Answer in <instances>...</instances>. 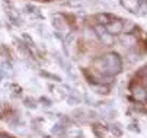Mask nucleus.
Returning a JSON list of instances; mask_svg holds the SVG:
<instances>
[{
  "mask_svg": "<svg viewBox=\"0 0 147 138\" xmlns=\"http://www.w3.org/2000/svg\"><path fill=\"white\" fill-rule=\"evenodd\" d=\"M12 71H13V67H12L10 63H3L2 64V73H3V76L5 74H12Z\"/></svg>",
  "mask_w": 147,
  "mask_h": 138,
  "instance_id": "f3484780",
  "label": "nucleus"
},
{
  "mask_svg": "<svg viewBox=\"0 0 147 138\" xmlns=\"http://www.w3.org/2000/svg\"><path fill=\"white\" fill-rule=\"evenodd\" d=\"M100 41H102V45H105V47H109V45H112L114 44V36L111 35V33H105V35H102L100 36Z\"/></svg>",
  "mask_w": 147,
  "mask_h": 138,
  "instance_id": "9d476101",
  "label": "nucleus"
},
{
  "mask_svg": "<svg viewBox=\"0 0 147 138\" xmlns=\"http://www.w3.org/2000/svg\"><path fill=\"white\" fill-rule=\"evenodd\" d=\"M121 5L127 9L128 12L137 15L138 13V7L141 5V0H121Z\"/></svg>",
  "mask_w": 147,
  "mask_h": 138,
  "instance_id": "f03ea898",
  "label": "nucleus"
},
{
  "mask_svg": "<svg viewBox=\"0 0 147 138\" xmlns=\"http://www.w3.org/2000/svg\"><path fill=\"white\" fill-rule=\"evenodd\" d=\"M96 19H98L100 23H108V22H109V16H108V15H98Z\"/></svg>",
  "mask_w": 147,
  "mask_h": 138,
  "instance_id": "5701e85b",
  "label": "nucleus"
},
{
  "mask_svg": "<svg viewBox=\"0 0 147 138\" xmlns=\"http://www.w3.org/2000/svg\"><path fill=\"white\" fill-rule=\"evenodd\" d=\"M53 26H54L55 31H58V32H64V31L69 29L66 21H64L61 16H53Z\"/></svg>",
  "mask_w": 147,
  "mask_h": 138,
  "instance_id": "7ed1b4c3",
  "label": "nucleus"
},
{
  "mask_svg": "<svg viewBox=\"0 0 147 138\" xmlns=\"http://www.w3.org/2000/svg\"><path fill=\"white\" fill-rule=\"evenodd\" d=\"M95 32L98 33V36H102V35L107 33V28H105L103 25H96L95 26Z\"/></svg>",
  "mask_w": 147,
  "mask_h": 138,
  "instance_id": "aec40b11",
  "label": "nucleus"
},
{
  "mask_svg": "<svg viewBox=\"0 0 147 138\" xmlns=\"http://www.w3.org/2000/svg\"><path fill=\"white\" fill-rule=\"evenodd\" d=\"M138 16H144V15H147V0H141V5H140V7H138V13H137Z\"/></svg>",
  "mask_w": 147,
  "mask_h": 138,
  "instance_id": "dca6fc26",
  "label": "nucleus"
},
{
  "mask_svg": "<svg viewBox=\"0 0 147 138\" xmlns=\"http://www.w3.org/2000/svg\"><path fill=\"white\" fill-rule=\"evenodd\" d=\"M25 9H26V12H28V13H32V15H36V16H39V15H38V9H36L35 6L26 5V6H25Z\"/></svg>",
  "mask_w": 147,
  "mask_h": 138,
  "instance_id": "b1692460",
  "label": "nucleus"
},
{
  "mask_svg": "<svg viewBox=\"0 0 147 138\" xmlns=\"http://www.w3.org/2000/svg\"><path fill=\"white\" fill-rule=\"evenodd\" d=\"M64 131H66V127L61 125V124H55L54 128L51 129V132L55 134V135H63V134H64Z\"/></svg>",
  "mask_w": 147,
  "mask_h": 138,
  "instance_id": "4468645a",
  "label": "nucleus"
},
{
  "mask_svg": "<svg viewBox=\"0 0 147 138\" xmlns=\"http://www.w3.org/2000/svg\"><path fill=\"white\" fill-rule=\"evenodd\" d=\"M41 76H42V77H48V78H51V80H55V82H61V78H60L58 76H54V74L47 73V71H41Z\"/></svg>",
  "mask_w": 147,
  "mask_h": 138,
  "instance_id": "6ab92c4d",
  "label": "nucleus"
},
{
  "mask_svg": "<svg viewBox=\"0 0 147 138\" xmlns=\"http://www.w3.org/2000/svg\"><path fill=\"white\" fill-rule=\"evenodd\" d=\"M54 58H55V61L58 63V66L63 68V70H64L66 73H70L71 71V67H70V63L66 60V58L64 57H63L60 52H54Z\"/></svg>",
  "mask_w": 147,
  "mask_h": 138,
  "instance_id": "20e7f679",
  "label": "nucleus"
},
{
  "mask_svg": "<svg viewBox=\"0 0 147 138\" xmlns=\"http://www.w3.org/2000/svg\"><path fill=\"white\" fill-rule=\"evenodd\" d=\"M133 96L138 102H144L147 99V92H146V89L143 86H134L133 87Z\"/></svg>",
  "mask_w": 147,
  "mask_h": 138,
  "instance_id": "39448f33",
  "label": "nucleus"
},
{
  "mask_svg": "<svg viewBox=\"0 0 147 138\" xmlns=\"http://www.w3.org/2000/svg\"><path fill=\"white\" fill-rule=\"evenodd\" d=\"M0 138H10V137H6V135H2V137H0Z\"/></svg>",
  "mask_w": 147,
  "mask_h": 138,
  "instance_id": "c756f323",
  "label": "nucleus"
},
{
  "mask_svg": "<svg viewBox=\"0 0 147 138\" xmlns=\"http://www.w3.org/2000/svg\"><path fill=\"white\" fill-rule=\"evenodd\" d=\"M39 102L42 103V105H45V106H51V100H50V99H47V97H41Z\"/></svg>",
  "mask_w": 147,
  "mask_h": 138,
  "instance_id": "bb28decb",
  "label": "nucleus"
},
{
  "mask_svg": "<svg viewBox=\"0 0 147 138\" xmlns=\"http://www.w3.org/2000/svg\"><path fill=\"white\" fill-rule=\"evenodd\" d=\"M36 31L39 32V35L42 36V38H51V35L48 33V31H47L44 26H38V28H36Z\"/></svg>",
  "mask_w": 147,
  "mask_h": 138,
  "instance_id": "412c9836",
  "label": "nucleus"
},
{
  "mask_svg": "<svg viewBox=\"0 0 147 138\" xmlns=\"http://www.w3.org/2000/svg\"><path fill=\"white\" fill-rule=\"evenodd\" d=\"M128 129H130V131H134V132H140V128H138L137 125H130Z\"/></svg>",
  "mask_w": 147,
  "mask_h": 138,
  "instance_id": "cd10ccee",
  "label": "nucleus"
},
{
  "mask_svg": "<svg viewBox=\"0 0 147 138\" xmlns=\"http://www.w3.org/2000/svg\"><path fill=\"white\" fill-rule=\"evenodd\" d=\"M2 77H3V73H2V70H0V80H2Z\"/></svg>",
  "mask_w": 147,
  "mask_h": 138,
  "instance_id": "c85d7f7f",
  "label": "nucleus"
},
{
  "mask_svg": "<svg viewBox=\"0 0 147 138\" xmlns=\"http://www.w3.org/2000/svg\"><path fill=\"white\" fill-rule=\"evenodd\" d=\"M66 99H67V103L69 105H79L80 103V97L76 96V94H67Z\"/></svg>",
  "mask_w": 147,
  "mask_h": 138,
  "instance_id": "2eb2a0df",
  "label": "nucleus"
},
{
  "mask_svg": "<svg viewBox=\"0 0 147 138\" xmlns=\"http://www.w3.org/2000/svg\"><path fill=\"white\" fill-rule=\"evenodd\" d=\"M93 64H95V68L105 76H115L121 71V67H122L121 58L115 52H109L103 57H98L93 61Z\"/></svg>",
  "mask_w": 147,
  "mask_h": 138,
  "instance_id": "f257e3e1",
  "label": "nucleus"
},
{
  "mask_svg": "<svg viewBox=\"0 0 147 138\" xmlns=\"http://www.w3.org/2000/svg\"><path fill=\"white\" fill-rule=\"evenodd\" d=\"M122 42L127 45V47H130V45H136L137 39H136L131 33H125V36H122Z\"/></svg>",
  "mask_w": 147,
  "mask_h": 138,
  "instance_id": "9b49d317",
  "label": "nucleus"
},
{
  "mask_svg": "<svg viewBox=\"0 0 147 138\" xmlns=\"http://www.w3.org/2000/svg\"><path fill=\"white\" fill-rule=\"evenodd\" d=\"M24 39L28 42V47H34V45H35V44H34V39H32L28 33H24Z\"/></svg>",
  "mask_w": 147,
  "mask_h": 138,
  "instance_id": "393cba45",
  "label": "nucleus"
},
{
  "mask_svg": "<svg viewBox=\"0 0 147 138\" xmlns=\"http://www.w3.org/2000/svg\"><path fill=\"white\" fill-rule=\"evenodd\" d=\"M144 83H146V86H147V76H146V80H144Z\"/></svg>",
  "mask_w": 147,
  "mask_h": 138,
  "instance_id": "7c9ffc66",
  "label": "nucleus"
},
{
  "mask_svg": "<svg viewBox=\"0 0 147 138\" xmlns=\"http://www.w3.org/2000/svg\"><path fill=\"white\" fill-rule=\"evenodd\" d=\"M83 113H85V111H82V109H79V111H74V112H73L74 118H77V119H80V121H82V118L85 116Z\"/></svg>",
  "mask_w": 147,
  "mask_h": 138,
  "instance_id": "a878e982",
  "label": "nucleus"
},
{
  "mask_svg": "<svg viewBox=\"0 0 147 138\" xmlns=\"http://www.w3.org/2000/svg\"><path fill=\"white\" fill-rule=\"evenodd\" d=\"M16 47H18V51L19 52H22L26 58H31V51L28 50V45L25 44V42H19V41H16Z\"/></svg>",
  "mask_w": 147,
  "mask_h": 138,
  "instance_id": "6e6552de",
  "label": "nucleus"
},
{
  "mask_svg": "<svg viewBox=\"0 0 147 138\" xmlns=\"http://www.w3.org/2000/svg\"><path fill=\"white\" fill-rule=\"evenodd\" d=\"M109 131H111V134H112L114 137H117V138L122 137V128H121L119 124H111V125H109Z\"/></svg>",
  "mask_w": 147,
  "mask_h": 138,
  "instance_id": "1a4fd4ad",
  "label": "nucleus"
},
{
  "mask_svg": "<svg viewBox=\"0 0 147 138\" xmlns=\"http://www.w3.org/2000/svg\"><path fill=\"white\" fill-rule=\"evenodd\" d=\"M93 87V90L98 93V94H108V92H109V89L107 87V86H100V84H93L92 86Z\"/></svg>",
  "mask_w": 147,
  "mask_h": 138,
  "instance_id": "ddd939ff",
  "label": "nucleus"
},
{
  "mask_svg": "<svg viewBox=\"0 0 147 138\" xmlns=\"http://www.w3.org/2000/svg\"><path fill=\"white\" fill-rule=\"evenodd\" d=\"M24 102H25V106H28V108H32V109H35V108H36L35 100H34V99H31V97H26V99H25Z\"/></svg>",
  "mask_w": 147,
  "mask_h": 138,
  "instance_id": "4be33fe9",
  "label": "nucleus"
},
{
  "mask_svg": "<svg viewBox=\"0 0 147 138\" xmlns=\"http://www.w3.org/2000/svg\"><path fill=\"white\" fill-rule=\"evenodd\" d=\"M134 29H136V25L131 21H125V23H122V31L125 33H131Z\"/></svg>",
  "mask_w": 147,
  "mask_h": 138,
  "instance_id": "f8f14e48",
  "label": "nucleus"
},
{
  "mask_svg": "<svg viewBox=\"0 0 147 138\" xmlns=\"http://www.w3.org/2000/svg\"><path fill=\"white\" fill-rule=\"evenodd\" d=\"M7 17H9V21H10L15 26H20V25H22V19L18 16V13H16L13 9L7 10Z\"/></svg>",
  "mask_w": 147,
  "mask_h": 138,
  "instance_id": "0eeeda50",
  "label": "nucleus"
},
{
  "mask_svg": "<svg viewBox=\"0 0 147 138\" xmlns=\"http://www.w3.org/2000/svg\"><path fill=\"white\" fill-rule=\"evenodd\" d=\"M98 82H99L100 84H102V83H103V84H109V83H112V82H114V77H112V76H107V77H99V78H98Z\"/></svg>",
  "mask_w": 147,
  "mask_h": 138,
  "instance_id": "a211bd4d",
  "label": "nucleus"
},
{
  "mask_svg": "<svg viewBox=\"0 0 147 138\" xmlns=\"http://www.w3.org/2000/svg\"><path fill=\"white\" fill-rule=\"evenodd\" d=\"M107 32H109L111 35H117V33H121L122 32V22L117 21V22H111L108 26H107Z\"/></svg>",
  "mask_w": 147,
  "mask_h": 138,
  "instance_id": "423d86ee",
  "label": "nucleus"
}]
</instances>
